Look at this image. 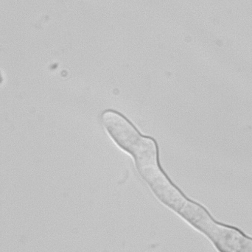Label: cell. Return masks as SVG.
Masks as SVG:
<instances>
[{
    "label": "cell",
    "mask_w": 252,
    "mask_h": 252,
    "mask_svg": "<svg viewBox=\"0 0 252 252\" xmlns=\"http://www.w3.org/2000/svg\"><path fill=\"white\" fill-rule=\"evenodd\" d=\"M189 223L210 238L219 252H252V238L234 226L216 221L201 207Z\"/></svg>",
    "instance_id": "1"
}]
</instances>
